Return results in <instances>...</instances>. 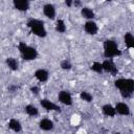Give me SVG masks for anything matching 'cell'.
Listing matches in <instances>:
<instances>
[{"label": "cell", "mask_w": 134, "mask_h": 134, "mask_svg": "<svg viewBox=\"0 0 134 134\" xmlns=\"http://www.w3.org/2000/svg\"><path fill=\"white\" fill-rule=\"evenodd\" d=\"M72 3H73V0H65V4L68 7H71L72 6Z\"/></svg>", "instance_id": "27"}, {"label": "cell", "mask_w": 134, "mask_h": 134, "mask_svg": "<svg viewBox=\"0 0 134 134\" xmlns=\"http://www.w3.org/2000/svg\"><path fill=\"white\" fill-rule=\"evenodd\" d=\"M61 68L63 69V70H70L71 68H72V64H71V62L69 61V60H63L62 62H61Z\"/></svg>", "instance_id": "23"}, {"label": "cell", "mask_w": 134, "mask_h": 134, "mask_svg": "<svg viewBox=\"0 0 134 134\" xmlns=\"http://www.w3.org/2000/svg\"><path fill=\"white\" fill-rule=\"evenodd\" d=\"M124 41H125V44L128 48L134 47V37L131 32H126V35L124 36Z\"/></svg>", "instance_id": "18"}, {"label": "cell", "mask_w": 134, "mask_h": 134, "mask_svg": "<svg viewBox=\"0 0 134 134\" xmlns=\"http://www.w3.org/2000/svg\"><path fill=\"white\" fill-rule=\"evenodd\" d=\"M5 63H6L7 67H8L10 70H13V71H17L18 68H19V63H18V61H17L16 58L8 57V58H6Z\"/></svg>", "instance_id": "16"}, {"label": "cell", "mask_w": 134, "mask_h": 134, "mask_svg": "<svg viewBox=\"0 0 134 134\" xmlns=\"http://www.w3.org/2000/svg\"><path fill=\"white\" fill-rule=\"evenodd\" d=\"M72 5H74L75 7H81L82 6V0H73Z\"/></svg>", "instance_id": "26"}, {"label": "cell", "mask_w": 134, "mask_h": 134, "mask_svg": "<svg viewBox=\"0 0 134 134\" xmlns=\"http://www.w3.org/2000/svg\"><path fill=\"white\" fill-rule=\"evenodd\" d=\"M80 97H81L82 100L87 102V103H90V102H92V99H93L92 94H90V93L87 92V91H82V92L80 93Z\"/></svg>", "instance_id": "22"}, {"label": "cell", "mask_w": 134, "mask_h": 134, "mask_svg": "<svg viewBox=\"0 0 134 134\" xmlns=\"http://www.w3.org/2000/svg\"><path fill=\"white\" fill-rule=\"evenodd\" d=\"M27 27L31 30V32L40 38H44L47 35L46 28L44 26V22L38 19H29L27 21Z\"/></svg>", "instance_id": "2"}, {"label": "cell", "mask_w": 134, "mask_h": 134, "mask_svg": "<svg viewBox=\"0 0 134 134\" xmlns=\"http://www.w3.org/2000/svg\"><path fill=\"white\" fill-rule=\"evenodd\" d=\"M34 75H35V77H36L39 82H41V83L47 82V80H48V77H49L48 71H47L46 69H43V68H40V69L36 70L35 73H34Z\"/></svg>", "instance_id": "10"}, {"label": "cell", "mask_w": 134, "mask_h": 134, "mask_svg": "<svg viewBox=\"0 0 134 134\" xmlns=\"http://www.w3.org/2000/svg\"><path fill=\"white\" fill-rule=\"evenodd\" d=\"M28 1H34V0H28Z\"/></svg>", "instance_id": "29"}, {"label": "cell", "mask_w": 134, "mask_h": 134, "mask_svg": "<svg viewBox=\"0 0 134 134\" xmlns=\"http://www.w3.org/2000/svg\"><path fill=\"white\" fill-rule=\"evenodd\" d=\"M102 112L106 115V116H109V117H114L115 114H116V111H115V108L110 105V104H106L102 107Z\"/></svg>", "instance_id": "14"}, {"label": "cell", "mask_w": 134, "mask_h": 134, "mask_svg": "<svg viewBox=\"0 0 134 134\" xmlns=\"http://www.w3.org/2000/svg\"><path fill=\"white\" fill-rule=\"evenodd\" d=\"M58 98H59V100H60L62 104H64V105H66V106H71L72 103H73L72 96H71L70 92L67 91V90H62V91H60V92H59V95H58Z\"/></svg>", "instance_id": "6"}, {"label": "cell", "mask_w": 134, "mask_h": 134, "mask_svg": "<svg viewBox=\"0 0 134 134\" xmlns=\"http://www.w3.org/2000/svg\"><path fill=\"white\" fill-rule=\"evenodd\" d=\"M102 66H103V70L105 72H108V73H111L112 75H116L118 73V69L116 67V65L114 64V62L112 60H105L103 63H102Z\"/></svg>", "instance_id": "5"}, {"label": "cell", "mask_w": 134, "mask_h": 134, "mask_svg": "<svg viewBox=\"0 0 134 134\" xmlns=\"http://www.w3.org/2000/svg\"><path fill=\"white\" fill-rule=\"evenodd\" d=\"M30 92H31L32 94L38 95L39 92H40V88H39L38 86H32V87H30Z\"/></svg>", "instance_id": "25"}, {"label": "cell", "mask_w": 134, "mask_h": 134, "mask_svg": "<svg viewBox=\"0 0 134 134\" xmlns=\"http://www.w3.org/2000/svg\"><path fill=\"white\" fill-rule=\"evenodd\" d=\"M39 127L43 131H50L53 129V121L49 118H43L39 122Z\"/></svg>", "instance_id": "13"}, {"label": "cell", "mask_w": 134, "mask_h": 134, "mask_svg": "<svg viewBox=\"0 0 134 134\" xmlns=\"http://www.w3.org/2000/svg\"><path fill=\"white\" fill-rule=\"evenodd\" d=\"M43 14H44L45 17H47L48 19L53 20V19L55 18V15H57L54 5H52V4H50V3L45 4V5L43 6Z\"/></svg>", "instance_id": "9"}, {"label": "cell", "mask_w": 134, "mask_h": 134, "mask_svg": "<svg viewBox=\"0 0 134 134\" xmlns=\"http://www.w3.org/2000/svg\"><path fill=\"white\" fill-rule=\"evenodd\" d=\"M25 112H26L29 116H34V117L39 114L38 108H37L36 106H34V105H27V106L25 107Z\"/></svg>", "instance_id": "19"}, {"label": "cell", "mask_w": 134, "mask_h": 134, "mask_svg": "<svg viewBox=\"0 0 134 134\" xmlns=\"http://www.w3.org/2000/svg\"><path fill=\"white\" fill-rule=\"evenodd\" d=\"M106 1H108V2H110V1H112V0H106Z\"/></svg>", "instance_id": "28"}, {"label": "cell", "mask_w": 134, "mask_h": 134, "mask_svg": "<svg viewBox=\"0 0 134 134\" xmlns=\"http://www.w3.org/2000/svg\"><path fill=\"white\" fill-rule=\"evenodd\" d=\"M115 87L119 89L120 94L124 98H129L132 96L134 91V80L132 79H117L115 81Z\"/></svg>", "instance_id": "1"}, {"label": "cell", "mask_w": 134, "mask_h": 134, "mask_svg": "<svg viewBox=\"0 0 134 134\" xmlns=\"http://www.w3.org/2000/svg\"><path fill=\"white\" fill-rule=\"evenodd\" d=\"M90 68H91L92 71H94L96 73H103L104 72L103 66H102V63L100 62H94V63H92V65H91Z\"/></svg>", "instance_id": "21"}, {"label": "cell", "mask_w": 134, "mask_h": 134, "mask_svg": "<svg viewBox=\"0 0 134 134\" xmlns=\"http://www.w3.org/2000/svg\"><path fill=\"white\" fill-rule=\"evenodd\" d=\"M18 49L23 60L25 61H32L38 58V51L36 48L25 44L24 42H20L18 44Z\"/></svg>", "instance_id": "4"}, {"label": "cell", "mask_w": 134, "mask_h": 134, "mask_svg": "<svg viewBox=\"0 0 134 134\" xmlns=\"http://www.w3.org/2000/svg\"><path fill=\"white\" fill-rule=\"evenodd\" d=\"M104 55L107 59H112L114 57L121 55V51L119 50L117 44L113 40H105L104 42Z\"/></svg>", "instance_id": "3"}, {"label": "cell", "mask_w": 134, "mask_h": 134, "mask_svg": "<svg viewBox=\"0 0 134 134\" xmlns=\"http://www.w3.org/2000/svg\"><path fill=\"white\" fill-rule=\"evenodd\" d=\"M8 128L12 129L14 132H21L22 131V126H21V122L16 119V118H10L9 121H8Z\"/></svg>", "instance_id": "15"}, {"label": "cell", "mask_w": 134, "mask_h": 134, "mask_svg": "<svg viewBox=\"0 0 134 134\" xmlns=\"http://www.w3.org/2000/svg\"><path fill=\"white\" fill-rule=\"evenodd\" d=\"M66 29H67V27H66L65 22H64L62 19L57 20V23H55V30H57L58 32H60V34H64V32L66 31Z\"/></svg>", "instance_id": "20"}, {"label": "cell", "mask_w": 134, "mask_h": 134, "mask_svg": "<svg viewBox=\"0 0 134 134\" xmlns=\"http://www.w3.org/2000/svg\"><path fill=\"white\" fill-rule=\"evenodd\" d=\"M13 4L17 10L26 12L29 8V1L28 0H13Z\"/></svg>", "instance_id": "11"}, {"label": "cell", "mask_w": 134, "mask_h": 134, "mask_svg": "<svg viewBox=\"0 0 134 134\" xmlns=\"http://www.w3.org/2000/svg\"><path fill=\"white\" fill-rule=\"evenodd\" d=\"M116 113L120 114V115H129L130 114V108L126 103H117L116 106L114 107Z\"/></svg>", "instance_id": "12"}, {"label": "cell", "mask_w": 134, "mask_h": 134, "mask_svg": "<svg viewBox=\"0 0 134 134\" xmlns=\"http://www.w3.org/2000/svg\"><path fill=\"white\" fill-rule=\"evenodd\" d=\"M81 15H82L83 18H85V19H87V20H92V19L95 17L94 12H93L90 7H87V6H85V7L82 8Z\"/></svg>", "instance_id": "17"}, {"label": "cell", "mask_w": 134, "mask_h": 134, "mask_svg": "<svg viewBox=\"0 0 134 134\" xmlns=\"http://www.w3.org/2000/svg\"><path fill=\"white\" fill-rule=\"evenodd\" d=\"M40 104H41V106H42L44 109H46L47 111H57V112H61V111H62L61 108H60V106L55 105L54 103L50 102V100L47 99V98L41 99Z\"/></svg>", "instance_id": "7"}, {"label": "cell", "mask_w": 134, "mask_h": 134, "mask_svg": "<svg viewBox=\"0 0 134 134\" xmlns=\"http://www.w3.org/2000/svg\"><path fill=\"white\" fill-rule=\"evenodd\" d=\"M84 30L88 34V35H96L97 31H98V27H97V24L92 21V20H88L85 24H84Z\"/></svg>", "instance_id": "8"}, {"label": "cell", "mask_w": 134, "mask_h": 134, "mask_svg": "<svg viewBox=\"0 0 134 134\" xmlns=\"http://www.w3.org/2000/svg\"><path fill=\"white\" fill-rule=\"evenodd\" d=\"M18 89H19V86H17L16 84H10V85L7 87V90H8L9 92H16Z\"/></svg>", "instance_id": "24"}]
</instances>
